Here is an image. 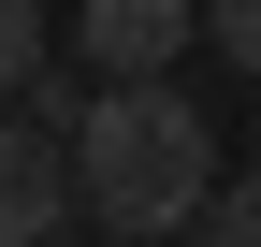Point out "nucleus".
Instances as JSON below:
<instances>
[{
  "mask_svg": "<svg viewBox=\"0 0 261 247\" xmlns=\"http://www.w3.org/2000/svg\"><path fill=\"white\" fill-rule=\"evenodd\" d=\"M58 160H73V204L102 233H189L218 189V116L189 102L174 73H116L102 102H73V131H58Z\"/></svg>",
  "mask_w": 261,
  "mask_h": 247,
  "instance_id": "1",
  "label": "nucleus"
},
{
  "mask_svg": "<svg viewBox=\"0 0 261 247\" xmlns=\"http://www.w3.org/2000/svg\"><path fill=\"white\" fill-rule=\"evenodd\" d=\"M203 29V0H73V44H87V73H174V44Z\"/></svg>",
  "mask_w": 261,
  "mask_h": 247,
  "instance_id": "2",
  "label": "nucleus"
},
{
  "mask_svg": "<svg viewBox=\"0 0 261 247\" xmlns=\"http://www.w3.org/2000/svg\"><path fill=\"white\" fill-rule=\"evenodd\" d=\"M58 218H73V160H58V131H29V116L0 102V247H29Z\"/></svg>",
  "mask_w": 261,
  "mask_h": 247,
  "instance_id": "3",
  "label": "nucleus"
},
{
  "mask_svg": "<svg viewBox=\"0 0 261 247\" xmlns=\"http://www.w3.org/2000/svg\"><path fill=\"white\" fill-rule=\"evenodd\" d=\"M189 233H203V247H261V175H218Z\"/></svg>",
  "mask_w": 261,
  "mask_h": 247,
  "instance_id": "4",
  "label": "nucleus"
},
{
  "mask_svg": "<svg viewBox=\"0 0 261 247\" xmlns=\"http://www.w3.org/2000/svg\"><path fill=\"white\" fill-rule=\"evenodd\" d=\"M44 73V0H0V102Z\"/></svg>",
  "mask_w": 261,
  "mask_h": 247,
  "instance_id": "5",
  "label": "nucleus"
},
{
  "mask_svg": "<svg viewBox=\"0 0 261 247\" xmlns=\"http://www.w3.org/2000/svg\"><path fill=\"white\" fill-rule=\"evenodd\" d=\"M203 29H218V58L261 87V0H203Z\"/></svg>",
  "mask_w": 261,
  "mask_h": 247,
  "instance_id": "6",
  "label": "nucleus"
},
{
  "mask_svg": "<svg viewBox=\"0 0 261 247\" xmlns=\"http://www.w3.org/2000/svg\"><path fill=\"white\" fill-rule=\"evenodd\" d=\"M29 247H102V233H29Z\"/></svg>",
  "mask_w": 261,
  "mask_h": 247,
  "instance_id": "7",
  "label": "nucleus"
}]
</instances>
